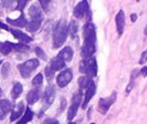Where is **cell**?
I'll use <instances>...</instances> for the list:
<instances>
[{
  "label": "cell",
  "instance_id": "obj_1",
  "mask_svg": "<svg viewBox=\"0 0 147 124\" xmlns=\"http://www.w3.org/2000/svg\"><path fill=\"white\" fill-rule=\"evenodd\" d=\"M83 39L84 43L82 48L83 59H90L94 54L96 50V29L92 22H88L83 27Z\"/></svg>",
  "mask_w": 147,
  "mask_h": 124
},
{
  "label": "cell",
  "instance_id": "obj_2",
  "mask_svg": "<svg viewBox=\"0 0 147 124\" xmlns=\"http://www.w3.org/2000/svg\"><path fill=\"white\" fill-rule=\"evenodd\" d=\"M66 37H67V26L64 20H61L57 23L53 30V41H52L53 48L59 49L60 47H62L65 42Z\"/></svg>",
  "mask_w": 147,
  "mask_h": 124
},
{
  "label": "cell",
  "instance_id": "obj_3",
  "mask_svg": "<svg viewBox=\"0 0 147 124\" xmlns=\"http://www.w3.org/2000/svg\"><path fill=\"white\" fill-rule=\"evenodd\" d=\"M39 64L40 63H39V60L38 59H30L28 61H26V62H23L21 64H19L18 66V70H19V72H20L22 78L28 79L30 75H31V73L33 72L38 66H39Z\"/></svg>",
  "mask_w": 147,
  "mask_h": 124
},
{
  "label": "cell",
  "instance_id": "obj_4",
  "mask_svg": "<svg viewBox=\"0 0 147 124\" xmlns=\"http://www.w3.org/2000/svg\"><path fill=\"white\" fill-rule=\"evenodd\" d=\"M82 101H83V94H82V90H79L74 93L73 98H72V103L70 105V108L67 110V120L71 122L74 117H76L78 110L81 105Z\"/></svg>",
  "mask_w": 147,
  "mask_h": 124
},
{
  "label": "cell",
  "instance_id": "obj_5",
  "mask_svg": "<svg viewBox=\"0 0 147 124\" xmlns=\"http://www.w3.org/2000/svg\"><path fill=\"white\" fill-rule=\"evenodd\" d=\"M116 98H117L116 92H113L110 96L100 99L98 104H97V111H98L101 114L105 115V114L109 112V110H110L111 106H112V105L114 104V102L116 101Z\"/></svg>",
  "mask_w": 147,
  "mask_h": 124
},
{
  "label": "cell",
  "instance_id": "obj_6",
  "mask_svg": "<svg viewBox=\"0 0 147 124\" xmlns=\"http://www.w3.org/2000/svg\"><path fill=\"white\" fill-rule=\"evenodd\" d=\"M72 79H73L72 69H65L57 77V84L59 88H64L72 81Z\"/></svg>",
  "mask_w": 147,
  "mask_h": 124
},
{
  "label": "cell",
  "instance_id": "obj_7",
  "mask_svg": "<svg viewBox=\"0 0 147 124\" xmlns=\"http://www.w3.org/2000/svg\"><path fill=\"white\" fill-rule=\"evenodd\" d=\"M54 98H55V89L52 84H49L44 91L43 111H45L48 108H50V105H52V103L54 102Z\"/></svg>",
  "mask_w": 147,
  "mask_h": 124
},
{
  "label": "cell",
  "instance_id": "obj_8",
  "mask_svg": "<svg viewBox=\"0 0 147 124\" xmlns=\"http://www.w3.org/2000/svg\"><path fill=\"white\" fill-rule=\"evenodd\" d=\"M88 12V2L83 0L81 2H79L73 10V15L76 19H83L86 14Z\"/></svg>",
  "mask_w": 147,
  "mask_h": 124
},
{
  "label": "cell",
  "instance_id": "obj_9",
  "mask_svg": "<svg viewBox=\"0 0 147 124\" xmlns=\"http://www.w3.org/2000/svg\"><path fill=\"white\" fill-rule=\"evenodd\" d=\"M42 22H43V14L31 17V20L27 24V30L30 31V32H36V31L40 29Z\"/></svg>",
  "mask_w": 147,
  "mask_h": 124
},
{
  "label": "cell",
  "instance_id": "obj_10",
  "mask_svg": "<svg viewBox=\"0 0 147 124\" xmlns=\"http://www.w3.org/2000/svg\"><path fill=\"white\" fill-rule=\"evenodd\" d=\"M86 61V71H85V75L92 79L96 77L97 74V63H96L95 58H90V59H84Z\"/></svg>",
  "mask_w": 147,
  "mask_h": 124
},
{
  "label": "cell",
  "instance_id": "obj_11",
  "mask_svg": "<svg viewBox=\"0 0 147 124\" xmlns=\"http://www.w3.org/2000/svg\"><path fill=\"white\" fill-rule=\"evenodd\" d=\"M96 93V85L94 83V81H92L88 85V88L85 90V95L83 96V102H82V109H86L88 104L90 103L91 99L94 96V94Z\"/></svg>",
  "mask_w": 147,
  "mask_h": 124
},
{
  "label": "cell",
  "instance_id": "obj_12",
  "mask_svg": "<svg viewBox=\"0 0 147 124\" xmlns=\"http://www.w3.org/2000/svg\"><path fill=\"white\" fill-rule=\"evenodd\" d=\"M115 22H116V29H117L118 36L121 37L124 32V28H125V14L123 10H119L117 15L115 17Z\"/></svg>",
  "mask_w": 147,
  "mask_h": 124
},
{
  "label": "cell",
  "instance_id": "obj_13",
  "mask_svg": "<svg viewBox=\"0 0 147 124\" xmlns=\"http://www.w3.org/2000/svg\"><path fill=\"white\" fill-rule=\"evenodd\" d=\"M9 31L12 33V36L15 37L16 39L20 40L22 43H29V42H31V41H32V38L28 36L27 33L22 32L21 30H19V29H10Z\"/></svg>",
  "mask_w": 147,
  "mask_h": 124
},
{
  "label": "cell",
  "instance_id": "obj_14",
  "mask_svg": "<svg viewBox=\"0 0 147 124\" xmlns=\"http://www.w3.org/2000/svg\"><path fill=\"white\" fill-rule=\"evenodd\" d=\"M24 103L20 101L19 103H17V105H16L13 110H12V112H11V117H10V121L11 122H13L16 121L17 119H19V117L22 115V113H23V111H24Z\"/></svg>",
  "mask_w": 147,
  "mask_h": 124
},
{
  "label": "cell",
  "instance_id": "obj_15",
  "mask_svg": "<svg viewBox=\"0 0 147 124\" xmlns=\"http://www.w3.org/2000/svg\"><path fill=\"white\" fill-rule=\"evenodd\" d=\"M11 109L12 105L9 100H0V120H3Z\"/></svg>",
  "mask_w": 147,
  "mask_h": 124
},
{
  "label": "cell",
  "instance_id": "obj_16",
  "mask_svg": "<svg viewBox=\"0 0 147 124\" xmlns=\"http://www.w3.org/2000/svg\"><path fill=\"white\" fill-rule=\"evenodd\" d=\"M58 57L62 59L64 62H70L73 58V50L71 47H64L61 51L59 52Z\"/></svg>",
  "mask_w": 147,
  "mask_h": 124
},
{
  "label": "cell",
  "instance_id": "obj_17",
  "mask_svg": "<svg viewBox=\"0 0 147 124\" xmlns=\"http://www.w3.org/2000/svg\"><path fill=\"white\" fill-rule=\"evenodd\" d=\"M64 66H65V62H64L62 59L60 58V57H58V56H57L55 58L52 59L51 62H50V68H51L54 72L62 70Z\"/></svg>",
  "mask_w": 147,
  "mask_h": 124
},
{
  "label": "cell",
  "instance_id": "obj_18",
  "mask_svg": "<svg viewBox=\"0 0 147 124\" xmlns=\"http://www.w3.org/2000/svg\"><path fill=\"white\" fill-rule=\"evenodd\" d=\"M7 21L10 23V24H13L16 27H19V28H23V27H27V24H28V21H27V19H26V16L23 12H21V15L20 17L18 18V19H16V20H12V19H10V18H7Z\"/></svg>",
  "mask_w": 147,
  "mask_h": 124
},
{
  "label": "cell",
  "instance_id": "obj_19",
  "mask_svg": "<svg viewBox=\"0 0 147 124\" xmlns=\"http://www.w3.org/2000/svg\"><path fill=\"white\" fill-rule=\"evenodd\" d=\"M40 99V93H39V90L38 89H33L28 92L27 94V102L29 105H32L34 103H37Z\"/></svg>",
  "mask_w": 147,
  "mask_h": 124
},
{
  "label": "cell",
  "instance_id": "obj_20",
  "mask_svg": "<svg viewBox=\"0 0 147 124\" xmlns=\"http://www.w3.org/2000/svg\"><path fill=\"white\" fill-rule=\"evenodd\" d=\"M78 31H79V24L75 20H71L69 26H67V33L70 35V37L72 39H75V37L78 35Z\"/></svg>",
  "mask_w": 147,
  "mask_h": 124
},
{
  "label": "cell",
  "instance_id": "obj_21",
  "mask_svg": "<svg viewBox=\"0 0 147 124\" xmlns=\"http://www.w3.org/2000/svg\"><path fill=\"white\" fill-rule=\"evenodd\" d=\"M13 50V43L12 42H0V52L3 54V56H8L10 52Z\"/></svg>",
  "mask_w": 147,
  "mask_h": 124
},
{
  "label": "cell",
  "instance_id": "obj_22",
  "mask_svg": "<svg viewBox=\"0 0 147 124\" xmlns=\"http://www.w3.org/2000/svg\"><path fill=\"white\" fill-rule=\"evenodd\" d=\"M33 117H34V113L31 111V109L27 108V109H26V112H24V114H23V117H21V120H20V121H19L17 124H27V123H29L30 121H32Z\"/></svg>",
  "mask_w": 147,
  "mask_h": 124
},
{
  "label": "cell",
  "instance_id": "obj_23",
  "mask_svg": "<svg viewBox=\"0 0 147 124\" xmlns=\"http://www.w3.org/2000/svg\"><path fill=\"white\" fill-rule=\"evenodd\" d=\"M22 93V84L21 83H19V82H17L13 84V88L11 90V96H12V99L16 100V99H18L20 94Z\"/></svg>",
  "mask_w": 147,
  "mask_h": 124
},
{
  "label": "cell",
  "instance_id": "obj_24",
  "mask_svg": "<svg viewBox=\"0 0 147 124\" xmlns=\"http://www.w3.org/2000/svg\"><path fill=\"white\" fill-rule=\"evenodd\" d=\"M92 82V79H90L88 78L86 75H84V77H81L79 81H78V83H79V87H80V90H86L88 88V85H90V83Z\"/></svg>",
  "mask_w": 147,
  "mask_h": 124
},
{
  "label": "cell",
  "instance_id": "obj_25",
  "mask_svg": "<svg viewBox=\"0 0 147 124\" xmlns=\"http://www.w3.org/2000/svg\"><path fill=\"white\" fill-rule=\"evenodd\" d=\"M42 83H43V75L41 73H38L37 75L33 78V80H32V85L38 89L39 87L42 85Z\"/></svg>",
  "mask_w": 147,
  "mask_h": 124
},
{
  "label": "cell",
  "instance_id": "obj_26",
  "mask_svg": "<svg viewBox=\"0 0 147 124\" xmlns=\"http://www.w3.org/2000/svg\"><path fill=\"white\" fill-rule=\"evenodd\" d=\"M40 14H42L41 12V8L39 7L38 3H33L29 9V16L30 17H34V16L40 15Z\"/></svg>",
  "mask_w": 147,
  "mask_h": 124
},
{
  "label": "cell",
  "instance_id": "obj_27",
  "mask_svg": "<svg viewBox=\"0 0 147 124\" xmlns=\"http://www.w3.org/2000/svg\"><path fill=\"white\" fill-rule=\"evenodd\" d=\"M13 50L17 52H27L29 51V47L26 43H13Z\"/></svg>",
  "mask_w": 147,
  "mask_h": 124
},
{
  "label": "cell",
  "instance_id": "obj_28",
  "mask_svg": "<svg viewBox=\"0 0 147 124\" xmlns=\"http://www.w3.org/2000/svg\"><path fill=\"white\" fill-rule=\"evenodd\" d=\"M9 71H10V64H9V62L3 63L2 69H1V75H2V78H3V79L8 78V75H9Z\"/></svg>",
  "mask_w": 147,
  "mask_h": 124
},
{
  "label": "cell",
  "instance_id": "obj_29",
  "mask_svg": "<svg viewBox=\"0 0 147 124\" xmlns=\"http://www.w3.org/2000/svg\"><path fill=\"white\" fill-rule=\"evenodd\" d=\"M54 73H55V72H54L51 68H50V66H48L47 68H45V77H47V79H48V81H49V82L53 79Z\"/></svg>",
  "mask_w": 147,
  "mask_h": 124
},
{
  "label": "cell",
  "instance_id": "obj_30",
  "mask_svg": "<svg viewBox=\"0 0 147 124\" xmlns=\"http://www.w3.org/2000/svg\"><path fill=\"white\" fill-rule=\"evenodd\" d=\"M34 52L37 53V56L39 57V58H41L42 60H47V56H45L44 51L40 48V47H37V48L34 49Z\"/></svg>",
  "mask_w": 147,
  "mask_h": 124
},
{
  "label": "cell",
  "instance_id": "obj_31",
  "mask_svg": "<svg viewBox=\"0 0 147 124\" xmlns=\"http://www.w3.org/2000/svg\"><path fill=\"white\" fill-rule=\"evenodd\" d=\"M40 5H41V8L44 10V12H48V11H49L50 1H48V0H41V1H40Z\"/></svg>",
  "mask_w": 147,
  "mask_h": 124
},
{
  "label": "cell",
  "instance_id": "obj_32",
  "mask_svg": "<svg viewBox=\"0 0 147 124\" xmlns=\"http://www.w3.org/2000/svg\"><path fill=\"white\" fill-rule=\"evenodd\" d=\"M146 62H147V50H145V51L140 54V59L138 63H140V64H145Z\"/></svg>",
  "mask_w": 147,
  "mask_h": 124
},
{
  "label": "cell",
  "instance_id": "obj_33",
  "mask_svg": "<svg viewBox=\"0 0 147 124\" xmlns=\"http://www.w3.org/2000/svg\"><path fill=\"white\" fill-rule=\"evenodd\" d=\"M85 71H86V61L83 59L81 62H80V72L85 74Z\"/></svg>",
  "mask_w": 147,
  "mask_h": 124
},
{
  "label": "cell",
  "instance_id": "obj_34",
  "mask_svg": "<svg viewBox=\"0 0 147 124\" xmlns=\"http://www.w3.org/2000/svg\"><path fill=\"white\" fill-rule=\"evenodd\" d=\"M26 5H27V1H18V5H17V7H16V10H20V11H22L23 10V8L26 7Z\"/></svg>",
  "mask_w": 147,
  "mask_h": 124
},
{
  "label": "cell",
  "instance_id": "obj_35",
  "mask_svg": "<svg viewBox=\"0 0 147 124\" xmlns=\"http://www.w3.org/2000/svg\"><path fill=\"white\" fill-rule=\"evenodd\" d=\"M43 124H59V122L55 119H47L43 122Z\"/></svg>",
  "mask_w": 147,
  "mask_h": 124
},
{
  "label": "cell",
  "instance_id": "obj_36",
  "mask_svg": "<svg viewBox=\"0 0 147 124\" xmlns=\"http://www.w3.org/2000/svg\"><path fill=\"white\" fill-rule=\"evenodd\" d=\"M140 74H142L144 78L147 77V66H143V68H142V70L140 71Z\"/></svg>",
  "mask_w": 147,
  "mask_h": 124
},
{
  "label": "cell",
  "instance_id": "obj_37",
  "mask_svg": "<svg viewBox=\"0 0 147 124\" xmlns=\"http://www.w3.org/2000/svg\"><path fill=\"white\" fill-rule=\"evenodd\" d=\"M64 108H65V99L61 98V111H63Z\"/></svg>",
  "mask_w": 147,
  "mask_h": 124
},
{
  "label": "cell",
  "instance_id": "obj_38",
  "mask_svg": "<svg viewBox=\"0 0 147 124\" xmlns=\"http://www.w3.org/2000/svg\"><path fill=\"white\" fill-rule=\"evenodd\" d=\"M0 29H3V30H8L9 31V27H8L7 24H5V23H2V22L0 21Z\"/></svg>",
  "mask_w": 147,
  "mask_h": 124
},
{
  "label": "cell",
  "instance_id": "obj_39",
  "mask_svg": "<svg viewBox=\"0 0 147 124\" xmlns=\"http://www.w3.org/2000/svg\"><path fill=\"white\" fill-rule=\"evenodd\" d=\"M131 20H132V22L136 21V20H137V15H136V14H132V15H131Z\"/></svg>",
  "mask_w": 147,
  "mask_h": 124
},
{
  "label": "cell",
  "instance_id": "obj_40",
  "mask_svg": "<svg viewBox=\"0 0 147 124\" xmlns=\"http://www.w3.org/2000/svg\"><path fill=\"white\" fill-rule=\"evenodd\" d=\"M144 35L147 36V24H146V27H145V30H144Z\"/></svg>",
  "mask_w": 147,
  "mask_h": 124
},
{
  "label": "cell",
  "instance_id": "obj_41",
  "mask_svg": "<svg viewBox=\"0 0 147 124\" xmlns=\"http://www.w3.org/2000/svg\"><path fill=\"white\" fill-rule=\"evenodd\" d=\"M67 124H78V123H73V122H70V123H67Z\"/></svg>",
  "mask_w": 147,
  "mask_h": 124
},
{
  "label": "cell",
  "instance_id": "obj_42",
  "mask_svg": "<svg viewBox=\"0 0 147 124\" xmlns=\"http://www.w3.org/2000/svg\"><path fill=\"white\" fill-rule=\"evenodd\" d=\"M1 63H2V60H1V59H0V64H1Z\"/></svg>",
  "mask_w": 147,
  "mask_h": 124
},
{
  "label": "cell",
  "instance_id": "obj_43",
  "mask_svg": "<svg viewBox=\"0 0 147 124\" xmlns=\"http://www.w3.org/2000/svg\"><path fill=\"white\" fill-rule=\"evenodd\" d=\"M0 94H1V89H0Z\"/></svg>",
  "mask_w": 147,
  "mask_h": 124
},
{
  "label": "cell",
  "instance_id": "obj_44",
  "mask_svg": "<svg viewBox=\"0 0 147 124\" xmlns=\"http://www.w3.org/2000/svg\"><path fill=\"white\" fill-rule=\"evenodd\" d=\"M91 124H95V123H91Z\"/></svg>",
  "mask_w": 147,
  "mask_h": 124
}]
</instances>
